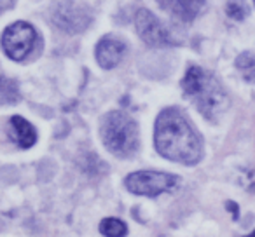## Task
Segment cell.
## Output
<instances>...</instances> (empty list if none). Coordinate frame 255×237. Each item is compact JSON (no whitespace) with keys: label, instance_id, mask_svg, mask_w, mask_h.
Segmentation results:
<instances>
[{"label":"cell","instance_id":"1","mask_svg":"<svg viewBox=\"0 0 255 237\" xmlns=\"http://www.w3.org/2000/svg\"><path fill=\"white\" fill-rule=\"evenodd\" d=\"M156 143L157 152L175 162L192 166L203 157L201 136L194 131L187 117L178 108H166L157 115L156 121Z\"/></svg>","mask_w":255,"mask_h":237},{"label":"cell","instance_id":"2","mask_svg":"<svg viewBox=\"0 0 255 237\" xmlns=\"http://www.w3.org/2000/svg\"><path fill=\"white\" fill-rule=\"evenodd\" d=\"M182 87L187 98L208 121H219V117L229 106V98L219 80L199 67L189 68L182 80Z\"/></svg>","mask_w":255,"mask_h":237},{"label":"cell","instance_id":"3","mask_svg":"<svg viewBox=\"0 0 255 237\" xmlns=\"http://www.w3.org/2000/svg\"><path fill=\"white\" fill-rule=\"evenodd\" d=\"M100 133L109 152L117 157H131L138 149V128L136 122L124 112L114 110L102 119Z\"/></svg>","mask_w":255,"mask_h":237},{"label":"cell","instance_id":"4","mask_svg":"<svg viewBox=\"0 0 255 237\" xmlns=\"http://www.w3.org/2000/svg\"><path fill=\"white\" fill-rule=\"evenodd\" d=\"M178 183V178L175 174L159 173V171H138L131 173L126 178L124 185L131 194L156 197L163 192H170Z\"/></svg>","mask_w":255,"mask_h":237},{"label":"cell","instance_id":"5","mask_svg":"<svg viewBox=\"0 0 255 237\" xmlns=\"http://www.w3.org/2000/svg\"><path fill=\"white\" fill-rule=\"evenodd\" d=\"M93 19L89 7L77 0H60L53 9V23L67 33H79Z\"/></svg>","mask_w":255,"mask_h":237},{"label":"cell","instance_id":"6","mask_svg":"<svg viewBox=\"0 0 255 237\" xmlns=\"http://www.w3.org/2000/svg\"><path fill=\"white\" fill-rule=\"evenodd\" d=\"M35 40L37 33L33 26L25 21H18L5 28L4 35H2V47L11 60L21 61L32 53Z\"/></svg>","mask_w":255,"mask_h":237},{"label":"cell","instance_id":"7","mask_svg":"<svg viewBox=\"0 0 255 237\" xmlns=\"http://www.w3.org/2000/svg\"><path fill=\"white\" fill-rule=\"evenodd\" d=\"M135 23H136V30H138V35L142 37L143 42L149 44V46L164 47V46L173 44L166 26H164L152 12L147 11V9H140V11L136 12Z\"/></svg>","mask_w":255,"mask_h":237},{"label":"cell","instance_id":"8","mask_svg":"<svg viewBox=\"0 0 255 237\" xmlns=\"http://www.w3.org/2000/svg\"><path fill=\"white\" fill-rule=\"evenodd\" d=\"M126 53V44L117 37H103L96 46V61L102 68H114Z\"/></svg>","mask_w":255,"mask_h":237},{"label":"cell","instance_id":"9","mask_svg":"<svg viewBox=\"0 0 255 237\" xmlns=\"http://www.w3.org/2000/svg\"><path fill=\"white\" fill-rule=\"evenodd\" d=\"M163 9L177 16L182 21H191L201 11L205 0H157Z\"/></svg>","mask_w":255,"mask_h":237},{"label":"cell","instance_id":"10","mask_svg":"<svg viewBox=\"0 0 255 237\" xmlns=\"http://www.w3.org/2000/svg\"><path fill=\"white\" fill-rule=\"evenodd\" d=\"M11 135H12V140H14V142L18 143V147H21V149H30V147H33L37 142L35 128L19 115H14L11 119Z\"/></svg>","mask_w":255,"mask_h":237},{"label":"cell","instance_id":"11","mask_svg":"<svg viewBox=\"0 0 255 237\" xmlns=\"http://www.w3.org/2000/svg\"><path fill=\"white\" fill-rule=\"evenodd\" d=\"M100 232L105 237H124L128 234V227L119 218H105L100 223Z\"/></svg>","mask_w":255,"mask_h":237},{"label":"cell","instance_id":"12","mask_svg":"<svg viewBox=\"0 0 255 237\" xmlns=\"http://www.w3.org/2000/svg\"><path fill=\"white\" fill-rule=\"evenodd\" d=\"M236 67L241 72V75L245 77V80L255 82V54L252 53H243L238 56Z\"/></svg>","mask_w":255,"mask_h":237},{"label":"cell","instance_id":"13","mask_svg":"<svg viewBox=\"0 0 255 237\" xmlns=\"http://www.w3.org/2000/svg\"><path fill=\"white\" fill-rule=\"evenodd\" d=\"M226 11L231 18L240 21V19H243L248 14V5L245 0H229L226 5Z\"/></svg>","mask_w":255,"mask_h":237},{"label":"cell","instance_id":"14","mask_svg":"<svg viewBox=\"0 0 255 237\" xmlns=\"http://www.w3.org/2000/svg\"><path fill=\"white\" fill-rule=\"evenodd\" d=\"M12 85H14L12 80H7V79L0 77V94H4V99H7V101L18 99V92H9V87H12Z\"/></svg>","mask_w":255,"mask_h":237},{"label":"cell","instance_id":"15","mask_svg":"<svg viewBox=\"0 0 255 237\" xmlns=\"http://www.w3.org/2000/svg\"><path fill=\"white\" fill-rule=\"evenodd\" d=\"M11 5H12V0H0V11L11 7Z\"/></svg>","mask_w":255,"mask_h":237},{"label":"cell","instance_id":"16","mask_svg":"<svg viewBox=\"0 0 255 237\" xmlns=\"http://www.w3.org/2000/svg\"><path fill=\"white\" fill-rule=\"evenodd\" d=\"M245 237H255V230L252 234H248V236H245Z\"/></svg>","mask_w":255,"mask_h":237}]
</instances>
